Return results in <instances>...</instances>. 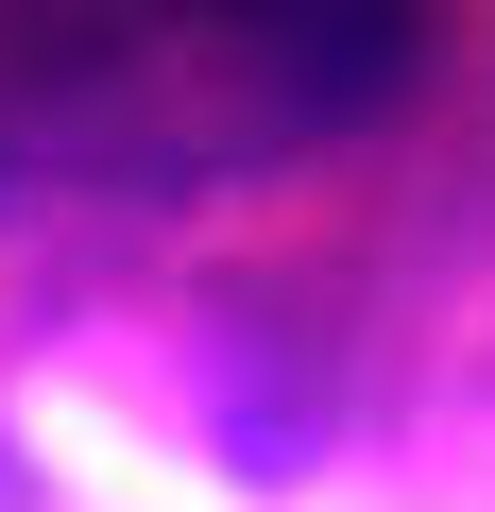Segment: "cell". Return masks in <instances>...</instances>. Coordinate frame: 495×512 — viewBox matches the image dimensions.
I'll list each match as a JSON object with an SVG mask.
<instances>
[{
    "label": "cell",
    "instance_id": "cell-1",
    "mask_svg": "<svg viewBox=\"0 0 495 512\" xmlns=\"http://www.w3.org/2000/svg\"><path fill=\"white\" fill-rule=\"evenodd\" d=\"M0 512H18V461H0Z\"/></svg>",
    "mask_w": 495,
    "mask_h": 512
}]
</instances>
